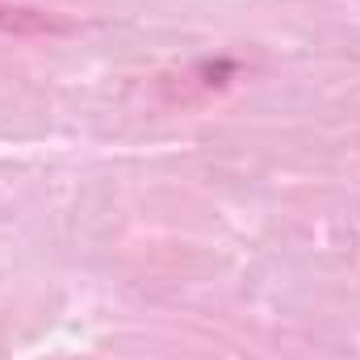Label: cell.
<instances>
[{
	"label": "cell",
	"mask_w": 360,
	"mask_h": 360,
	"mask_svg": "<svg viewBox=\"0 0 360 360\" xmlns=\"http://www.w3.org/2000/svg\"><path fill=\"white\" fill-rule=\"evenodd\" d=\"M0 30H13V34H51V30H63V25H55L38 8H0Z\"/></svg>",
	"instance_id": "obj_1"
}]
</instances>
